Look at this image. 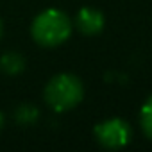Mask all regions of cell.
<instances>
[{"mask_svg": "<svg viewBox=\"0 0 152 152\" xmlns=\"http://www.w3.org/2000/svg\"><path fill=\"white\" fill-rule=\"evenodd\" d=\"M32 38L41 47H57L70 38L72 22L59 9H47L32 22Z\"/></svg>", "mask_w": 152, "mask_h": 152, "instance_id": "obj_1", "label": "cell"}, {"mask_svg": "<svg viewBox=\"0 0 152 152\" xmlns=\"http://www.w3.org/2000/svg\"><path fill=\"white\" fill-rule=\"evenodd\" d=\"M83 95H84L83 83L79 81V77H75L72 73L56 75L48 81L45 88V100L57 113L73 109L83 100Z\"/></svg>", "mask_w": 152, "mask_h": 152, "instance_id": "obj_2", "label": "cell"}, {"mask_svg": "<svg viewBox=\"0 0 152 152\" xmlns=\"http://www.w3.org/2000/svg\"><path fill=\"white\" fill-rule=\"evenodd\" d=\"M131 127L122 118H109L95 127L97 141L106 148H122L131 141Z\"/></svg>", "mask_w": 152, "mask_h": 152, "instance_id": "obj_3", "label": "cell"}, {"mask_svg": "<svg viewBox=\"0 0 152 152\" xmlns=\"http://www.w3.org/2000/svg\"><path fill=\"white\" fill-rule=\"evenodd\" d=\"M75 25L86 36L99 34L104 29V15L93 7H83L75 16Z\"/></svg>", "mask_w": 152, "mask_h": 152, "instance_id": "obj_4", "label": "cell"}, {"mask_svg": "<svg viewBox=\"0 0 152 152\" xmlns=\"http://www.w3.org/2000/svg\"><path fill=\"white\" fill-rule=\"evenodd\" d=\"M0 68H2L7 75H18L25 68V59L20 52H6L0 57Z\"/></svg>", "mask_w": 152, "mask_h": 152, "instance_id": "obj_5", "label": "cell"}, {"mask_svg": "<svg viewBox=\"0 0 152 152\" xmlns=\"http://www.w3.org/2000/svg\"><path fill=\"white\" fill-rule=\"evenodd\" d=\"M15 120L16 124L27 127V125H34L39 120V109L32 104H20L15 109Z\"/></svg>", "mask_w": 152, "mask_h": 152, "instance_id": "obj_6", "label": "cell"}, {"mask_svg": "<svg viewBox=\"0 0 152 152\" xmlns=\"http://www.w3.org/2000/svg\"><path fill=\"white\" fill-rule=\"evenodd\" d=\"M140 122H141V129H143V132L152 140V95L148 97V100H147V102L143 104V107H141Z\"/></svg>", "mask_w": 152, "mask_h": 152, "instance_id": "obj_7", "label": "cell"}, {"mask_svg": "<svg viewBox=\"0 0 152 152\" xmlns=\"http://www.w3.org/2000/svg\"><path fill=\"white\" fill-rule=\"evenodd\" d=\"M4 127V116H2V113H0V129Z\"/></svg>", "mask_w": 152, "mask_h": 152, "instance_id": "obj_8", "label": "cell"}, {"mask_svg": "<svg viewBox=\"0 0 152 152\" xmlns=\"http://www.w3.org/2000/svg\"><path fill=\"white\" fill-rule=\"evenodd\" d=\"M2 32H4V25H2V20H0V38H2Z\"/></svg>", "mask_w": 152, "mask_h": 152, "instance_id": "obj_9", "label": "cell"}]
</instances>
